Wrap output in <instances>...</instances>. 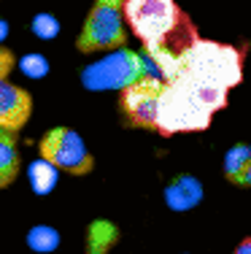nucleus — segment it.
<instances>
[{
    "label": "nucleus",
    "instance_id": "9d476101",
    "mask_svg": "<svg viewBox=\"0 0 251 254\" xmlns=\"http://www.w3.org/2000/svg\"><path fill=\"white\" fill-rule=\"evenodd\" d=\"M22 171V157L14 130H0V190L11 187Z\"/></svg>",
    "mask_w": 251,
    "mask_h": 254
},
{
    "label": "nucleus",
    "instance_id": "4468645a",
    "mask_svg": "<svg viewBox=\"0 0 251 254\" xmlns=\"http://www.w3.org/2000/svg\"><path fill=\"white\" fill-rule=\"evenodd\" d=\"M30 30H33V35H38L41 41H54L57 35H59V19H57L54 14H46V11H41V14L33 16Z\"/></svg>",
    "mask_w": 251,
    "mask_h": 254
},
{
    "label": "nucleus",
    "instance_id": "f3484780",
    "mask_svg": "<svg viewBox=\"0 0 251 254\" xmlns=\"http://www.w3.org/2000/svg\"><path fill=\"white\" fill-rule=\"evenodd\" d=\"M232 254H251V238H243L241 244L235 246V252Z\"/></svg>",
    "mask_w": 251,
    "mask_h": 254
},
{
    "label": "nucleus",
    "instance_id": "f257e3e1",
    "mask_svg": "<svg viewBox=\"0 0 251 254\" xmlns=\"http://www.w3.org/2000/svg\"><path fill=\"white\" fill-rule=\"evenodd\" d=\"M243 78V57L235 46L197 38L165 78L157 114L159 135L208 130L213 114L227 106V95Z\"/></svg>",
    "mask_w": 251,
    "mask_h": 254
},
{
    "label": "nucleus",
    "instance_id": "f8f14e48",
    "mask_svg": "<svg viewBox=\"0 0 251 254\" xmlns=\"http://www.w3.org/2000/svg\"><path fill=\"white\" fill-rule=\"evenodd\" d=\"M57 173H59V168L51 165L46 157L30 162V187H33L35 195H49L57 187Z\"/></svg>",
    "mask_w": 251,
    "mask_h": 254
},
{
    "label": "nucleus",
    "instance_id": "7ed1b4c3",
    "mask_svg": "<svg viewBox=\"0 0 251 254\" xmlns=\"http://www.w3.org/2000/svg\"><path fill=\"white\" fill-rule=\"evenodd\" d=\"M151 65L146 52L138 54L133 49H111L105 57L89 63L81 70V84L89 92H108V89H124L127 84L138 81L143 76H151Z\"/></svg>",
    "mask_w": 251,
    "mask_h": 254
},
{
    "label": "nucleus",
    "instance_id": "ddd939ff",
    "mask_svg": "<svg viewBox=\"0 0 251 254\" xmlns=\"http://www.w3.org/2000/svg\"><path fill=\"white\" fill-rule=\"evenodd\" d=\"M27 246L38 254H51L59 246V233L49 225H35L27 233Z\"/></svg>",
    "mask_w": 251,
    "mask_h": 254
},
{
    "label": "nucleus",
    "instance_id": "2eb2a0df",
    "mask_svg": "<svg viewBox=\"0 0 251 254\" xmlns=\"http://www.w3.org/2000/svg\"><path fill=\"white\" fill-rule=\"evenodd\" d=\"M19 70L30 78H44L49 73V60H46L44 54H25V57L19 60Z\"/></svg>",
    "mask_w": 251,
    "mask_h": 254
},
{
    "label": "nucleus",
    "instance_id": "1a4fd4ad",
    "mask_svg": "<svg viewBox=\"0 0 251 254\" xmlns=\"http://www.w3.org/2000/svg\"><path fill=\"white\" fill-rule=\"evenodd\" d=\"M224 179L230 184L249 190L251 187V146L249 143H235L224 154Z\"/></svg>",
    "mask_w": 251,
    "mask_h": 254
},
{
    "label": "nucleus",
    "instance_id": "0eeeda50",
    "mask_svg": "<svg viewBox=\"0 0 251 254\" xmlns=\"http://www.w3.org/2000/svg\"><path fill=\"white\" fill-rule=\"evenodd\" d=\"M33 114V98L16 84L3 81L0 84V130L19 132L30 122Z\"/></svg>",
    "mask_w": 251,
    "mask_h": 254
},
{
    "label": "nucleus",
    "instance_id": "6ab92c4d",
    "mask_svg": "<svg viewBox=\"0 0 251 254\" xmlns=\"http://www.w3.org/2000/svg\"><path fill=\"white\" fill-rule=\"evenodd\" d=\"M3 81H5V78H0V84H3Z\"/></svg>",
    "mask_w": 251,
    "mask_h": 254
},
{
    "label": "nucleus",
    "instance_id": "6e6552de",
    "mask_svg": "<svg viewBox=\"0 0 251 254\" xmlns=\"http://www.w3.org/2000/svg\"><path fill=\"white\" fill-rule=\"evenodd\" d=\"M200 200H202V184L189 173L176 176L165 187V203L170 211H192Z\"/></svg>",
    "mask_w": 251,
    "mask_h": 254
},
{
    "label": "nucleus",
    "instance_id": "20e7f679",
    "mask_svg": "<svg viewBox=\"0 0 251 254\" xmlns=\"http://www.w3.org/2000/svg\"><path fill=\"white\" fill-rule=\"evenodd\" d=\"M124 3L127 0H95V5L89 8L87 19H84L79 38H76V49L81 54H95L124 46V41H127Z\"/></svg>",
    "mask_w": 251,
    "mask_h": 254
},
{
    "label": "nucleus",
    "instance_id": "a211bd4d",
    "mask_svg": "<svg viewBox=\"0 0 251 254\" xmlns=\"http://www.w3.org/2000/svg\"><path fill=\"white\" fill-rule=\"evenodd\" d=\"M8 33H11V27H8V22L3 19V16H0V44H3L5 38H8Z\"/></svg>",
    "mask_w": 251,
    "mask_h": 254
},
{
    "label": "nucleus",
    "instance_id": "39448f33",
    "mask_svg": "<svg viewBox=\"0 0 251 254\" xmlns=\"http://www.w3.org/2000/svg\"><path fill=\"white\" fill-rule=\"evenodd\" d=\"M162 89H165V78L154 73L119 89V114H122L124 125L157 132V114H159Z\"/></svg>",
    "mask_w": 251,
    "mask_h": 254
},
{
    "label": "nucleus",
    "instance_id": "f03ea898",
    "mask_svg": "<svg viewBox=\"0 0 251 254\" xmlns=\"http://www.w3.org/2000/svg\"><path fill=\"white\" fill-rule=\"evenodd\" d=\"M124 16L162 78H170L184 52L200 38L192 19L178 8L176 0H127Z\"/></svg>",
    "mask_w": 251,
    "mask_h": 254
},
{
    "label": "nucleus",
    "instance_id": "9b49d317",
    "mask_svg": "<svg viewBox=\"0 0 251 254\" xmlns=\"http://www.w3.org/2000/svg\"><path fill=\"white\" fill-rule=\"evenodd\" d=\"M119 241V230L108 219H95L87 233V254H108V249Z\"/></svg>",
    "mask_w": 251,
    "mask_h": 254
},
{
    "label": "nucleus",
    "instance_id": "dca6fc26",
    "mask_svg": "<svg viewBox=\"0 0 251 254\" xmlns=\"http://www.w3.org/2000/svg\"><path fill=\"white\" fill-rule=\"evenodd\" d=\"M14 68H16V57H14V52L5 49V46H0V78H5Z\"/></svg>",
    "mask_w": 251,
    "mask_h": 254
},
{
    "label": "nucleus",
    "instance_id": "423d86ee",
    "mask_svg": "<svg viewBox=\"0 0 251 254\" xmlns=\"http://www.w3.org/2000/svg\"><path fill=\"white\" fill-rule=\"evenodd\" d=\"M41 157L57 165L59 171L70 173V176H87L95 168V157L89 154L84 138L70 127H51L38 143Z\"/></svg>",
    "mask_w": 251,
    "mask_h": 254
}]
</instances>
